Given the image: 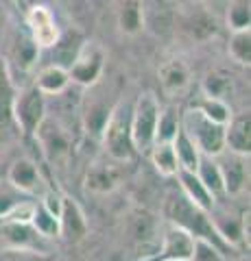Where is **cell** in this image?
Returning <instances> with one entry per match:
<instances>
[{"label":"cell","instance_id":"cell-6","mask_svg":"<svg viewBox=\"0 0 251 261\" xmlns=\"http://www.w3.org/2000/svg\"><path fill=\"white\" fill-rule=\"evenodd\" d=\"M208 218L225 248H236L245 242L249 244V214H240L236 209L225 207L223 200H216L214 207L208 211Z\"/></svg>","mask_w":251,"mask_h":261},{"label":"cell","instance_id":"cell-27","mask_svg":"<svg viewBox=\"0 0 251 261\" xmlns=\"http://www.w3.org/2000/svg\"><path fill=\"white\" fill-rule=\"evenodd\" d=\"M31 226L37 231L39 238L44 240H55L59 238V218L48 211L42 202L35 200V209H33V216H31Z\"/></svg>","mask_w":251,"mask_h":261},{"label":"cell","instance_id":"cell-34","mask_svg":"<svg viewBox=\"0 0 251 261\" xmlns=\"http://www.w3.org/2000/svg\"><path fill=\"white\" fill-rule=\"evenodd\" d=\"M192 261H225V252L203 240H194V255Z\"/></svg>","mask_w":251,"mask_h":261},{"label":"cell","instance_id":"cell-1","mask_svg":"<svg viewBox=\"0 0 251 261\" xmlns=\"http://www.w3.org/2000/svg\"><path fill=\"white\" fill-rule=\"evenodd\" d=\"M131 105L133 102H129L127 98H120L99 137L107 159L116 163H129L135 157V148L131 142Z\"/></svg>","mask_w":251,"mask_h":261},{"label":"cell","instance_id":"cell-24","mask_svg":"<svg viewBox=\"0 0 251 261\" xmlns=\"http://www.w3.org/2000/svg\"><path fill=\"white\" fill-rule=\"evenodd\" d=\"M147 154L151 157L153 168L157 170L159 176L173 178L177 172H179V161H177L173 142H155V144L151 146V150Z\"/></svg>","mask_w":251,"mask_h":261},{"label":"cell","instance_id":"cell-26","mask_svg":"<svg viewBox=\"0 0 251 261\" xmlns=\"http://www.w3.org/2000/svg\"><path fill=\"white\" fill-rule=\"evenodd\" d=\"M190 107L197 109V111H201L206 118H210L212 122H218V124H227L230 118L234 116L230 102L216 100V98H210V96H203L201 92H199V96L192 100Z\"/></svg>","mask_w":251,"mask_h":261},{"label":"cell","instance_id":"cell-14","mask_svg":"<svg viewBox=\"0 0 251 261\" xmlns=\"http://www.w3.org/2000/svg\"><path fill=\"white\" fill-rule=\"evenodd\" d=\"M157 81H159V87H162V92H164V96L175 100V98H181L188 94V89L192 85V72L186 61L168 59L159 65Z\"/></svg>","mask_w":251,"mask_h":261},{"label":"cell","instance_id":"cell-30","mask_svg":"<svg viewBox=\"0 0 251 261\" xmlns=\"http://www.w3.org/2000/svg\"><path fill=\"white\" fill-rule=\"evenodd\" d=\"M179 130H181V113L177 111L175 107L159 109L155 142H173Z\"/></svg>","mask_w":251,"mask_h":261},{"label":"cell","instance_id":"cell-3","mask_svg":"<svg viewBox=\"0 0 251 261\" xmlns=\"http://www.w3.org/2000/svg\"><path fill=\"white\" fill-rule=\"evenodd\" d=\"M181 130L203 157H218L225 150V124L212 122L197 109L188 107L181 113Z\"/></svg>","mask_w":251,"mask_h":261},{"label":"cell","instance_id":"cell-35","mask_svg":"<svg viewBox=\"0 0 251 261\" xmlns=\"http://www.w3.org/2000/svg\"><path fill=\"white\" fill-rule=\"evenodd\" d=\"M7 22H9V5H7V0H0V29Z\"/></svg>","mask_w":251,"mask_h":261},{"label":"cell","instance_id":"cell-10","mask_svg":"<svg viewBox=\"0 0 251 261\" xmlns=\"http://www.w3.org/2000/svg\"><path fill=\"white\" fill-rule=\"evenodd\" d=\"M125 163H116L111 159H99L90 163V168L85 170V192L92 196H111L114 192L120 190V185L125 183Z\"/></svg>","mask_w":251,"mask_h":261},{"label":"cell","instance_id":"cell-16","mask_svg":"<svg viewBox=\"0 0 251 261\" xmlns=\"http://www.w3.org/2000/svg\"><path fill=\"white\" fill-rule=\"evenodd\" d=\"M7 181H9L15 190L27 194V196H42L46 192L44 176L39 172V168L35 166L33 159H15L11 163L9 172H7Z\"/></svg>","mask_w":251,"mask_h":261},{"label":"cell","instance_id":"cell-19","mask_svg":"<svg viewBox=\"0 0 251 261\" xmlns=\"http://www.w3.org/2000/svg\"><path fill=\"white\" fill-rule=\"evenodd\" d=\"M175 176H177V181H179V190H181L186 200H190L194 207L201 209V211H206V214L214 207L216 200L212 198V194L206 190L203 183L199 181V176L194 174V172H188V170H179Z\"/></svg>","mask_w":251,"mask_h":261},{"label":"cell","instance_id":"cell-12","mask_svg":"<svg viewBox=\"0 0 251 261\" xmlns=\"http://www.w3.org/2000/svg\"><path fill=\"white\" fill-rule=\"evenodd\" d=\"M225 183V198H238L249 187V157L223 150L216 157Z\"/></svg>","mask_w":251,"mask_h":261},{"label":"cell","instance_id":"cell-32","mask_svg":"<svg viewBox=\"0 0 251 261\" xmlns=\"http://www.w3.org/2000/svg\"><path fill=\"white\" fill-rule=\"evenodd\" d=\"M27 198H31V196L18 192L9 181H0V220H5L15 207L20 205V202H24Z\"/></svg>","mask_w":251,"mask_h":261},{"label":"cell","instance_id":"cell-25","mask_svg":"<svg viewBox=\"0 0 251 261\" xmlns=\"http://www.w3.org/2000/svg\"><path fill=\"white\" fill-rule=\"evenodd\" d=\"M201 94L216 98V100H225L230 102V98L234 94V79L232 74L223 70H212L208 72L206 79L201 81Z\"/></svg>","mask_w":251,"mask_h":261},{"label":"cell","instance_id":"cell-5","mask_svg":"<svg viewBox=\"0 0 251 261\" xmlns=\"http://www.w3.org/2000/svg\"><path fill=\"white\" fill-rule=\"evenodd\" d=\"M33 137L44 154V159L51 163V166L63 168L70 161L72 150H75V140H72L70 130L63 126L57 118H51L46 113V118L42 120V124L37 126Z\"/></svg>","mask_w":251,"mask_h":261},{"label":"cell","instance_id":"cell-15","mask_svg":"<svg viewBox=\"0 0 251 261\" xmlns=\"http://www.w3.org/2000/svg\"><path fill=\"white\" fill-rule=\"evenodd\" d=\"M194 255V238L184 228L168 222L162 235L159 255L153 261H192Z\"/></svg>","mask_w":251,"mask_h":261},{"label":"cell","instance_id":"cell-7","mask_svg":"<svg viewBox=\"0 0 251 261\" xmlns=\"http://www.w3.org/2000/svg\"><path fill=\"white\" fill-rule=\"evenodd\" d=\"M105 65H107L105 48L96 42H83L81 50L75 57V61H72L68 68L70 83H77L83 89L96 85L99 81H103Z\"/></svg>","mask_w":251,"mask_h":261},{"label":"cell","instance_id":"cell-28","mask_svg":"<svg viewBox=\"0 0 251 261\" xmlns=\"http://www.w3.org/2000/svg\"><path fill=\"white\" fill-rule=\"evenodd\" d=\"M173 148H175V154H177V161H179V170H188V172H194L199 166V159H201V152L197 150L188 135L179 130L177 137L173 140Z\"/></svg>","mask_w":251,"mask_h":261},{"label":"cell","instance_id":"cell-4","mask_svg":"<svg viewBox=\"0 0 251 261\" xmlns=\"http://www.w3.org/2000/svg\"><path fill=\"white\" fill-rule=\"evenodd\" d=\"M159 109V100L153 92H142L131 105V142L135 152L147 154L155 144Z\"/></svg>","mask_w":251,"mask_h":261},{"label":"cell","instance_id":"cell-22","mask_svg":"<svg viewBox=\"0 0 251 261\" xmlns=\"http://www.w3.org/2000/svg\"><path fill=\"white\" fill-rule=\"evenodd\" d=\"M18 94L15 81L11 74V65L9 61L0 55V126H7L9 122H13V100Z\"/></svg>","mask_w":251,"mask_h":261},{"label":"cell","instance_id":"cell-33","mask_svg":"<svg viewBox=\"0 0 251 261\" xmlns=\"http://www.w3.org/2000/svg\"><path fill=\"white\" fill-rule=\"evenodd\" d=\"M0 261H51L46 250L33 248H0Z\"/></svg>","mask_w":251,"mask_h":261},{"label":"cell","instance_id":"cell-2","mask_svg":"<svg viewBox=\"0 0 251 261\" xmlns=\"http://www.w3.org/2000/svg\"><path fill=\"white\" fill-rule=\"evenodd\" d=\"M166 218L168 222L184 228L186 233H190L194 240H203V242H210L214 246L221 248L225 255H227L230 248L223 246V242L216 238L212 224H210V218L206 211H201L192 205L190 200L184 198V194H168V200H166Z\"/></svg>","mask_w":251,"mask_h":261},{"label":"cell","instance_id":"cell-29","mask_svg":"<svg viewBox=\"0 0 251 261\" xmlns=\"http://www.w3.org/2000/svg\"><path fill=\"white\" fill-rule=\"evenodd\" d=\"M227 55L232 57L234 63L249 68L251 63V31H232V37L227 42Z\"/></svg>","mask_w":251,"mask_h":261},{"label":"cell","instance_id":"cell-8","mask_svg":"<svg viewBox=\"0 0 251 261\" xmlns=\"http://www.w3.org/2000/svg\"><path fill=\"white\" fill-rule=\"evenodd\" d=\"M109 94L111 92H107V89L103 87V81H99V83L92 85V87H87L83 105H81V124H83L87 135L101 137L105 122H107V118L111 116L116 102L120 100V98L109 100L107 98Z\"/></svg>","mask_w":251,"mask_h":261},{"label":"cell","instance_id":"cell-18","mask_svg":"<svg viewBox=\"0 0 251 261\" xmlns=\"http://www.w3.org/2000/svg\"><path fill=\"white\" fill-rule=\"evenodd\" d=\"M0 238L5 240L7 248H33L44 250L37 231L27 222H0Z\"/></svg>","mask_w":251,"mask_h":261},{"label":"cell","instance_id":"cell-17","mask_svg":"<svg viewBox=\"0 0 251 261\" xmlns=\"http://www.w3.org/2000/svg\"><path fill=\"white\" fill-rule=\"evenodd\" d=\"M225 150L249 157L251 150V118L249 113L232 116L225 124Z\"/></svg>","mask_w":251,"mask_h":261},{"label":"cell","instance_id":"cell-21","mask_svg":"<svg viewBox=\"0 0 251 261\" xmlns=\"http://www.w3.org/2000/svg\"><path fill=\"white\" fill-rule=\"evenodd\" d=\"M33 85L39 89V94H44V96H59L68 89L70 74H68L66 68H61V65L48 63L37 72Z\"/></svg>","mask_w":251,"mask_h":261},{"label":"cell","instance_id":"cell-20","mask_svg":"<svg viewBox=\"0 0 251 261\" xmlns=\"http://www.w3.org/2000/svg\"><path fill=\"white\" fill-rule=\"evenodd\" d=\"M116 22L123 35L138 37L144 31V5L142 0H123L116 11Z\"/></svg>","mask_w":251,"mask_h":261},{"label":"cell","instance_id":"cell-11","mask_svg":"<svg viewBox=\"0 0 251 261\" xmlns=\"http://www.w3.org/2000/svg\"><path fill=\"white\" fill-rule=\"evenodd\" d=\"M27 31L31 42L35 44L37 50H51L57 44L61 35V29L55 20L53 11L44 5H33L27 11Z\"/></svg>","mask_w":251,"mask_h":261},{"label":"cell","instance_id":"cell-31","mask_svg":"<svg viewBox=\"0 0 251 261\" xmlns=\"http://www.w3.org/2000/svg\"><path fill=\"white\" fill-rule=\"evenodd\" d=\"M251 24L249 0H232L227 7V27L230 31H245Z\"/></svg>","mask_w":251,"mask_h":261},{"label":"cell","instance_id":"cell-23","mask_svg":"<svg viewBox=\"0 0 251 261\" xmlns=\"http://www.w3.org/2000/svg\"><path fill=\"white\" fill-rule=\"evenodd\" d=\"M194 174L199 176V181L212 194L214 200H225V183H223V174H221V168H218L216 157H203L201 154Z\"/></svg>","mask_w":251,"mask_h":261},{"label":"cell","instance_id":"cell-13","mask_svg":"<svg viewBox=\"0 0 251 261\" xmlns=\"http://www.w3.org/2000/svg\"><path fill=\"white\" fill-rule=\"evenodd\" d=\"M59 238L68 244H79L87 235V218L79 202L72 196L61 194L59 202Z\"/></svg>","mask_w":251,"mask_h":261},{"label":"cell","instance_id":"cell-9","mask_svg":"<svg viewBox=\"0 0 251 261\" xmlns=\"http://www.w3.org/2000/svg\"><path fill=\"white\" fill-rule=\"evenodd\" d=\"M11 116L24 135H33L37 126L42 124V120L46 118V96L39 94L35 85H27L18 89Z\"/></svg>","mask_w":251,"mask_h":261}]
</instances>
